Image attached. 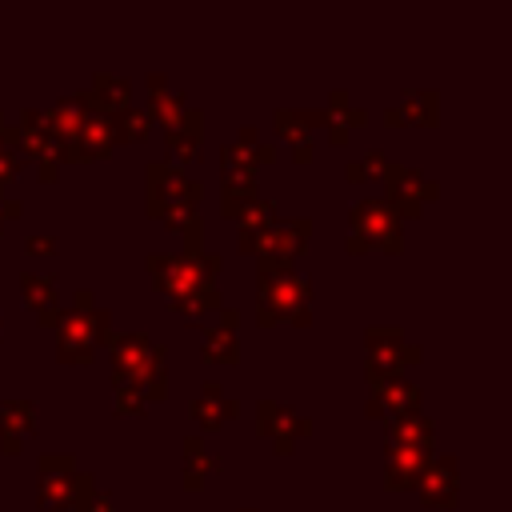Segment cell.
Returning a JSON list of instances; mask_svg holds the SVG:
<instances>
[{"label":"cell","instance_id":"8992f818","mask_svg":"<svg viewBox=\"0 0 512 512\" xmlns=\"http://www.w3.org/2000/svg\"><path fill=\"white\" fill-rule=\"evenodd\" d=\"M260 412H264V420H260V428L280 444V452H288V444H292V428L296 432H308V424L292 412V408H280V404H260Z\"/></svg>","mask_w":512,"mask_h":512},{"label":"cell","instance_id":"5bb4252c","mask_svg":"<svg viewBox=\"0 0 512 512\" xmlns=\"http://www.w3.org/2000/svg\"><path fill=\"white\" fill-rule=\"evenodd\" d=\"M96 88H108V92H112V96H108L112 104H124V100H128V92H132V88H128V80H116V76H96Z\"/></svg>","mask_w":512,"mask_h":512},{"label":"cell","instance_id":"9a60e30c","mask_svg":"<svg viewBox=\"0 0 512 512\" xmlns=\"http://www.w3.org/2000/svg\"><path fill=\"white\" fill-rule=\"evenodd\" d=\"M372 172H388V164H384V156H380V152L364 156V164H360V168H348V176H356V180H364V176H372Z\"/></svg>","mask_w":512,"mask_h":512},{"label":"cell","instance_id":"8fae6325","mask_svg":"<svg viewBox=\"0 0 512 512\" xmlns=\"http://www.w3.org/2000/svg\"><path fill=\"white\" fill-rule=\"evenodd\" d=\"M188 488H200L204 484V468H216V460H204V444L200 440H188Z\"/></svg>","mask_w":512,"mask_h":512},{"label":"cell","instance_id":"4fadbf2b","mask_svg":"<svg viewBox=\"0 0 512 512\" xmlns=\"http://www.w3.org/2000/svg\"><path fill=\"white\" fill-rule=\"evenodd\" d=\"M204 356L208 360H236L232 336H224V328H216V336H208V344H204Z\"/></svg>","mask_w":512,"mask_h":512},{"label":"cell","instance_id":"6da1fadb","mask_svg":"<svg viewBox=\"0 0 512 512\" xmlns=\"http://www.w3.org/2000/svg\"><path fill=\"white\" fill-rule=\"evenodd\" d=\"M356 248H400V228H396V216L376 204V200H364L356 212H352V240Z\"/></svg>","mask_w":512,"mask_h":512},{"label":"cell","instance_id":"9c48e42d","mask_svg":"<svg viewBox=\"0 0 512 512\" xmlns=\"http://www.w3.org/2000/svg\"><path fill=\"white\" fill-rule=\"evenodd\" d=\"M420 496L428 504H452L456 496V480H452V464H436L432 472L420 476Z\"/></svg>","mask_w":512,"mask_h":512},{"label":"cell","instance_id":"277c9868","mask_svg":"<svg viewBox=\"0 0 512 512\" xmlns=\"http://www.w3.org/2000/svg\"><path fill=\"white\" fill-rule=\"evenodd\" d=\"M152 272H156V284H160L172 300H180V292H200V288H204V272H200V264L188 260V256H156V260H152Z\"/></svg>","mask_w":512,"mask_h":512},{"label":"cell","instance_id":"ba28073f","mask_svg":"<svg viewBox=\"0 0 512 512\" xmlns=\"http://www.w3.org/2000/svg\"><path fill=\"white\" fill-rule=\"evenodd\" d=\"M24 300H28V308H36L44 316V324H52V316L60 308L56 280L52 276H24Z\"/></svg>","mask_w":512,"mask_h":512},{"label":"cell","instance_id":"52a82bcc","mask_svg":"<svg viewBox=\"0 0 512 512\" xmlns=\"http://www.w3.org/2000/svg\"><path fill=\"white\" fill-rule=\"evenodd\" d=\"M388 476H392L396 488L420 484V476H424V448H400V444H392V452H388Z\"/></svg>","mask_w":512,"mask_h":512},{"label":"cell","instance_id":"7c38bea8","mask_svg":"<svg viewBox=\"0 0 512 512\" xmlns=\"http://www.w3.org/2000/svg\"><path fill=\"white\" fill-rule=\"evenodd\" d=\"M224 408L232 412L236 404H220V392H216V388H208V392H204V400H196V416H200L204 424H216V420L224 416Z\"/></svg>","mask_w":512,"mask_h":512},{"label":"cell","instance_id":"5b68a950","mask_svg":"<svg viewBox=\"0 0 512 512\" xmlns=\"http://www.w3.org/2000/svg\"><path fill=\"white\" fill-rule=\"evenodd\" d=\"M152 188L160 192L164 188V204L160 208H152V212H160L164 220H176V216H184L192 204H196V196H200V188L196 184H188L180 172H172V168H152Z\"/></svg>","mask_w":512,"mask_h":512},{"label":"cell","instance_id":"e0dca14e","mask_svg":"<svg viewBox=\"0 0 512 512\" xmlns=\"http://www.w3.org/2000/svg\"><path fill=\"white\" fill-rule=\"evenodd\" d=\"M0 136H4V116H0Z\"/></svg>","mask_w":512,"mask_h":512},{"label":"cell","instance_id":"30bf717a","mask_svg":"<svg viewBox=\"0 0 512 512\" xmlns=\"http://www.w3.org/2000/svg\"><path fill=\"white\" fill-rule=\"evenodd\" d=\"M76 136L84 140V152H108V144H112V132H108V120L104 116H84L80 120V128H76Z\"/></svg>","mask_w":512,"mask_h":512},{"label":"cell","instance_id":"3957f363","mask_svg":"<svg viewBox=\"0 0 512 512\" xmlns=\"http://www.w3.org/2000/svg\"><path fill=\"white\" fill-rule=\"evenodd\" d=\"M304 300H308V284L288 272H280L276 280H264L260 288V304L268 316H300L304 324Z\"/></svg>","mask_w":512,"mask_h":512},{"label":"cell","instance_id":"7a4b0ae2","mask_svg":"<svg viewBox=\"0 0 512 512\" xmlns=\"http://www.w3.org/2000/svg\"><path fill=\"white\" fill-rule=\"evenodd\" d=\"M108 332V316L104 312H72L64 316L60 328V360H88V352L96 348V340Z\"/></svg>","mask_w":512,"mask_h":512},{"label":"cell","instance_id":"2e32d148","mask_svg":"<svg viewBox=\"0 0 512 512\" xmlns=\"http://www.w3.org/2000/svg\"><path fill=\"white\" fill-rule=\"evenodd\" d=\"M120 124H124V128H120V136H132V140H140L148 120H144L140 112H124V116H120Z\"/></svg>","mask_w":512,"mask_h":512}]
</instances>
